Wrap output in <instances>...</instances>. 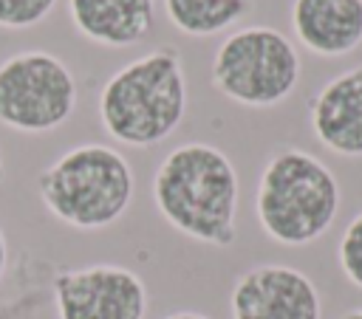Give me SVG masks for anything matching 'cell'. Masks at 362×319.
Segmentation results:
<instances>
[{
    "mask_svg": "<svg viewBox=\"0 0 362 319\" xmlns=\"http://www.w3.org/2000/svg\"><path fill=\"white\" fill-rule=\"evenodd\" d=\"M158 215L184 237L229 248L238 237L240 178L223 150L206 141L173 147L153 175Z\"/></svg>",
    "mask_w": 362,
    "mask_h": 319,
    "instance_id": "1",
    "label": "cell"
},
{
    "mask_svg": "<svg viewBox=\"0 0 362 319\" xmlns=\"http://www.w3.org/2000/svg\"><path fill=\"white\" fill-rule=\"evenodd\" d=\"M187 116V76L181 54L158 45L107 76L99 90L105 133L127 147H156Z\"/></svg>",
    "mask_w": 362,
    "mask_h": 319,
    "instance_id": "2",
    "label": "cell"
},
{
    "mask_svg": "<svg viewBox=\"0 0 362 319\" xmlns=\"http://www.w3.org/2000/svg\"><path fill=\"white\" fill-rule=\"evenodd\" d=\"M339 181L314 152L300 147L277 150L260 169L255 215L266 237L280 246L317 243L337 220Z\"/></svg>",
    "mask_w": 362,
    "mask_h": 319,
    "instance_id": "3",
    "label": "cell"
},
{
    "mask_svg": "<svg viewBox=\"0 0 362 319\" xmlns=\"http://www.w3.org/2000/svg\"><path fill=\"white\" fill-rule=\"evenodd\" d=\"M42 206L65 226L99 231L124 217L136 195L130 161L107 144H76L37 175Z\"/></svg>",
    "mask_w": 362,
    "mask_h": 319,
    "instance_id": "4",
    "label": "cell"
},
{
    "mask_svg": "<svg viewBox=\"0 0 362 319\" xmlns=\"http://www.w3.org/2000/svg\"><path fill=\"white\" fill-rule=\"evenodd\" d=\"M300 82L294 42L272 25H246L223 37L212 59V88L243 107H274Z\"/></svg>",
    "mask_w": 362,
    "mask_h": 319,
    "instance_id": "5",
    "label": "cell"
},
{
    "mask_svg": "<svg viewBox=\"0 0 362 319\" xmlns=\"http://www.w3.org/2000/svg\"><path fill=\"white\" fill-rule=\"evenodd\" d=\"M79 88L71 68L51 51H17L0 62V124L42 136L76 110Z\"/></svg>",
    "mask_w": 362,
    "mask_h": 319,
    "instance_id": "6",
    "label": "cell"
},
{
    "mask_svg": "<svg viewBox=\"0 0 362 319\" xmlns=\"http://www.w3.org/2000/svg\"><path fill=\"white\" fill-rule=\"evenodd\" d=\"M54 308L57 319H144L150 294L136 271L93 263L54 277Z\"/></svg>",
    "mask_w": 362,
    "mask_h": 319,
    "instance_id": "7",
    "label": "cell"
},
{
    "mask_svg": "<svg viewBox=\"0 0 362 319\" xmlns=\"http://www.w3.org/2000/svg\"><path fill=\"white\" fill-rule=\"evenodd\" d=\"M232 319H322L314 279L283 263L246 268L229 291Z\"/></svg>",
    "mask_w": 362,
    "mask_h": 319,
    "instance_id": "8",
    "label": "cell"
},
{
    "mask_svg": "<svg viewBox=\"0 0 362 319\" xmlns=\"http://www.w3.org/2000/svg\"><path fill=\"white\" fill-rule=\"evenodd\" d=\"M308 124L328 152L362 158V65L339 71L317 90Z\"/></svg>",
    "mask_w": 362,
    "mask_h": 319,
    "instance_id": "9",
    "label": "cell"
},
{
    "mask_svg": "<svg viewBox=\"0 0 362 319\" xmlns=\"http://www.w3.org/2000/svg\"><path fill=\"white\" fill-rule=\"evenodd\" d=\"M291 28L317 56H345L362 45V0H294Z\"/></svg>",
    "mask_w": 362,
    "mask_h": 319,
    "instance_id": "10",
    "label": "cell"
},
{
    "mask_svg": "<svg viewBox=\"0 0 362 319\" xmlns=\"http://www.w3.org/2000/svg\"><path fill=\"white\" fill-rule=\"evenodd\" d=\"M74 28L105 48H130L147 40L156 0H68Z\"/></svg>",
    "mask_w": 362,
    "mask_h": 319,
    "instance_id": "11",
    "label": "cell"
},
{
    "mask_svg": "<svg viewBox=\"0 0 362 319\" xmlns=\"http://www.w3.org/2000/svg\"><path fill=\"white\" fill-rule=\"evenodd\" d=\"M249 8V0H164L167 20L187 37H215L235 25Z\"/></svg>",
    "mask_w": 362,
    "mask_h": 319,
    "instance_id": "12",
    "label": "cell"
},
{
    "mask_svg": "<svg viewBox=\"0 0 362 319\" xmlns=\"http://www.w3.org/2000/svg\"><path fill=\"white\" fill-rule=\"evenodd\" d=\"M337 263L345 279L362 291V212H356L345 226L337 246Z\"/></svg>",
    "mask_w": 362,
    "mask_h": 319,
    "instance_id": "13",
    "label": "cell"
},
{
    "mask_svg": "<svg viewBox=\"0 0 362 319\" xmlns=\"http://www.w3.org/2000/svg\"><path fill=\"white\" fill-rule=\"evenodd\" d=\"M57 0H0V28L23 31L31 25H40L51 11Z\"/></svg>",
    "mask_w": 362,
    "mask_h": 319,
    "instance_id": "14",
    "label": "cell"
},
{
    "mask_svg": "<svg viewBox=\"0 0 362 319\" xmlns=\"http://www.w3.org/2000/svg\"><path fill=\"white\" fill-rule=\"evenodd\" d=\"M6 268H8V240H6V234L0 229V282L6 277Z\"/></svg>",
    "mask_w": 362,
    "mask_h": 319,
    "instance_id": "15",
    "label": "cell"
},
{
    "mask_svg": "<svg viewBox=\"0 0 362 319\" xmlns=\"http://www.w3.org/2000/svg\"><path fill=\"white\" fill-rule=\"evenodd\" d=\"M161 319H209L206 313H198V311H175V313H167Z\"/></svg>",
    "mask_w": 362,
    "mask_h": 319,
    "instance_id": "16",
    "label": "cell"
},
{
    "mask_svg": "<svg viewBox=\"0 0 362 319\" xmlns=\"http://www.w3.org/2000/svg\"><path fill=\"white\" fill-rule=\"evenodd\" d=\"M342 319H362V308H354V311H345Z\"/></svg>",
    "mask_w": 362,
    "mask_h": 319,
    "instance_id": "17",
    "label": "cell"
},
{
    "mask_svg": "<svg viewBox=\"0 0 362 319\" xmlns=\"http://www.w3.org/2000/svg\"><path fill=\"white\" fill-rule=\"evenodd\" d=\"M3 178H6V167H3V155H0V183H3Z\"/></svg>",
    "mask_w": 362,
    "mask_h": 319,
    "instance_id": "18",
    "label": "cell"
}]
</instances>
